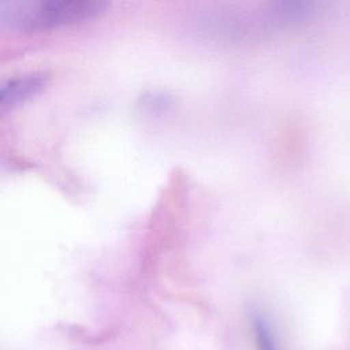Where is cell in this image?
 I'll return each mask as SVG.
<instances>
[{
	"label": "cell",
	"mask_w": 350,
	"mask_h": 350,
	"mask_svg": "<svg viewBox=\"0 0 350 350\" xmlns=\"http://www.w3.org/2000/svg\"><path fill=\"white\" fill-rule=\"evenodd\" d=\"M100 0H27L3 1L0 22L23 31H37L92 19L105 11Z\"/></svg>",
	"instance_id": "cell-1"
},
{
	"label": "cell",
	"mask_w": 350,
	"mask_h": 350,
	"mask_svg": "<svg viewBox=\"0 0 350 350\" xmlns=\"http://www.w3.org/2000/svg\"><path fill=\"white\" fill-rule=\"evenodd\" d=\"M46 79V72H29L5 81L0 88L1 107H14L30 96H34L44 88Z\"/></svg>",
	"instance_id": "cell-2"
},
{
	"label": "cell",
	"mask_w": 350,
	"mask_h": 350,
	"mask_svg": "<svg viewBox=\"0 0 350 350\" xmlns=\"http://www.w3.org/2000/svg\"><path fill=\"white\" fill-rule=\"evenodd\" d=\"M252 327L256 342V350H278L275 335L264 316H261L260 313H253Z\"/></svg>",
	"instance_id": "cell-3"
}]
</instances>
